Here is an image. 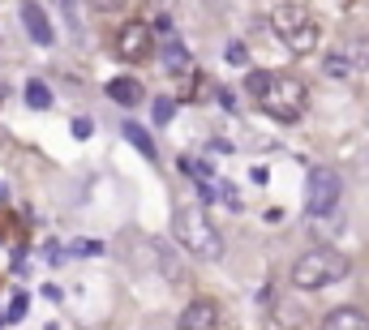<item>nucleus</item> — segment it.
<instances>
[{
	"label": "nucleus",
	"mask_w": 369,
	"mask_h": 330,
	"mask_svg": "<svg viewBox=\"0 0 369 330\" xmlns=\"http://www.w3.org/2000/svg\"><path fill=\"white\" fill-rule=\"evenodd\" d=\"M0 197H5V185H0Z\"/></svg>",
	"instance_id": "23"
},
{
	"label": "nucleus",
	"mask_w": 369,
	"mask_h": 330,
	"mask_svg": "<svg viewBox=\"0 0 369 330\" xmlns=\"http://www.w3.org/2000/svg\"><path fill=\"white\" fill-rule=\"evenodd\" d=\"M90 5H95L99 13H112V9H121V5H125V0H90Z\"/></svg>",
	"instance_id": "22"
},
{
	"label": "nucleus",
	"mask_w": 369,
	"mask_h": 330,
	"mask_svg": "<svg viewBox=\"0 0 369 330\" xmlns=\"http://www.w3.org/2000/svg\"><path fill=\"white\" fill-rule=\"evenodd\" d=\"M99 253H108V245L95 240V236H78V240H69V257H99Z\"/></svg>",
	"instance_id": "14"
},
{
	"label": "nucleus",
	"mask_w": 369,
	"mask_h": 330,
	"mask_svg": "<svg viewBox=\"0 0 369 330\" xmlns=\"http://www.w3.org/2000/svg\"><path fill=\"white\" fill-rule=\"evenodd\" d=\"M159 56H164V69H168L172 78L193 73V56H189V47H185L181 39H164V43H159Z\"/></svg>",
	"instance_id": "9"
},
{
	"label": "nucleus",
	"mask_w": 369,
	"mask_h": 330,
	"mask_svg": "<svg viewBox=\"0 0 369 330\" xmlns=\"http://www.w3.org/2000/svg\"><path fill=\"white\" fill-rule=\"evenodd\" d=\"M322 330H369V317H365L361 309L344 305V309H331V313L322 317Z\"/></svg>",
	"instance_id": "11"
},
{
	"label": "nucleus",
	"mask_w": 369,
	"mask_h": 330,
	"mask_svg": "<svg viewBox=\"0 0 369 330\" xmlns=\"http://www.w3.org/2000/svg\"><path fill=\"white\" fill-rule=\"evenodd\" d=\"M181 172H189V176H198V181H215V168H210L206 159H185V154H181Z\"/></svg>",
	"instance_id": "16"
},
{
	"label": "nucleus",
	"mask_w": 369,
	"mask_h": 330,
	"mask_svg": "<svg viewBox=\"0 0 369 330\" xmlns=\"http://www.w3.org/2000/svg\"><path fill=\"white\" fill-rule=\"evenodd\" d=\"M245 90L253 94V103L279 125H296L309 107V90L301 78L292 73H275V69H249L245 73Z\"/></svg>",
	"instance_id": "1"
},
{
	"label": "nucleus",
	"mask_w": 369,
	"mask_h": 330,
	"mask_svg": "<svg viewBox=\"0 0 369 330\" xmlns=\"http://www.w3.org/2000/svg\"><path fill=\"white\" fill-rule=\"evenodd\" d=\"M322 73H327V78H335V82H352V78H356V65L344 56V47H335V51H327Z\"/></svg>",
	"instance_id": "13"
},
{
	"label": "nucleus",
	"mask_w": 369,
	"mask_h": 330,
	"mask_svg": "<svg viewBox=\"0 0 369 330\" xmlns=\"http://www.w3.org/2000/svg\"><path fill=\"white\" fill-rule=\"evenodd\" d=\"M344 274H348V257L339 249H309L296 257L292 266V288L301 292H322V288H335L344 283Z\"/></svg>",
	"instance_id": "3"
},
{
	"label": "nucleus",
	"mask_w": 369,
	"mask_h": 330,
	"mask_svg": "<svg viewBox=\"0 0 369 330\" xmlns=\"http://www.w3.org/2000/svg\"><path fill=\"white\" fill-rule=\"evenodd\" d=\"M224 61H228V65H236V69H245V65H249V47H245L241 39H232V43L224 47Z\"/></svg>",
	"instance_id": "18"
},
{
	"label": "nucleus",
	"mask_w": 369,
	"mask_h": 330,
	"mask_svg": "<svg viewBox=\"0 0 369 330\" xmlns=\"http://www.w3.org/2000/svg\"><path fill=\"white\" fill-rule=\"evenodd\" d=\"M121 133L129 138V146H133V150H138L142 159H150V163L159 159V146H155V138H150V133H146V129H142L138 121H125V125H121Z\"/></svg>",
	"instance_id": "12"
},
{
	"label": "nucleus",
	"mask_w": 369,
	"mask_h": 330,
	"mask_svg": "<svg viewBox=\"0 0 369 330\" xmlns=\"http://www.w3.org/2000/svg\"><path fill=\"white\" fill-rule=\"evenodd\" d=\"M271 30L279 35V43L288 51H296V56H309V51L318 47V39H322L318 22H313V13L301 5V0H284V5L271 13Z\"/></svg>",
	"instance_id": "4"
},
{
	"label": "nucleus",
	"mask_w": 369,
	"mask_h": 330,
	"mask_svg": "<svg viewBox=\"0 0 369 330\" xmlns=\"http://www.w3.org/2000/svg\"><path fill=\"white\" fill-rule=\"evenodd\" d=\"M339 193H344V181L335 168H313L309 181H305V214L309 219H322L339 206Z\"/></svg>",
	"instance_id": "5"
},
{
	"label": "nucleus",
	"mask_w": 369,
	"mask_h": 330,
	"mask_svg": "<svg viewBox=\"0 0 369 330\" xmlns=\"http://www.w3.org/2000/svg\"><path fill=\"white\" fill-rule=\"evenodd\" d=\"M219 202H224L228 210H241V197H236V189H232L224 176H219Z\"/></svg>",
	"instance_id": "20"
},
{
	"label": "nucleus",
	"mask_w": 369,
	"mask_h": 330,
	"mask_svg": "<svg viewBox=\"0 0 369 330\" xmlns=\"http://www.w3.org/2000/svg\"><path fill=\"white\" fill-rule=\"evenodd\" d=\"M69 133H73V138L82 142V138H90V133H95V121H90V116H78V121L69 125Z\"/></svg>",
	"instance_id": "21"
},
{
	"label": "nucleus",
	"mask_w": 369,
	"mask_h": 330,
	"mask_svg": "<svg viewBox=\"0 0 369 330\" xmlns=\"http://www.w3.org/2000/svg\"><path fill=\"white\" fill-rule=\"evenodd\" d=\"M26 305H30V296H26V292H13L9 305H5V309H9V322H22V317H26Z\"/></svg>",
	"instance_id": "19"
},
{
	"label": "nucleus",
	"mask_w": 369,
	"mask_h": 330,
	"mask_svg": "<svg viewBox=\"0 0 369 330\" xmlns=\"http://www.w3.org/2000/svg\"><path fill=\"white\" fill-rule=\"evenodd\" d=\"M22 26H26V35H30L39 47H52V43H56V26H52L47 9L35 5V0H22Z\"/></svg>",
	"instance_id": "8"
},
{
	"label": "nucleus",
	"mask_w": 369,
	"mask_h": 330,
	"mask_svg": "<svg viewBox=\"0 0 369 330\" xmlns=\"http://www.w3.org/2000/svg\"><path fill=\"white\" fill-rule=\"evenodd\" d=\"M150 107H155V125H172V116H176V99L159 94V99H155Z\"/></svg>",
	"instance_id": "17"
},
{
	"label": "nucleus",
	"mask_w": 369,
	"mask_h": 330,
	"mask_svg": "<svg viewBox=\"0 0 369 330\" xmlns=\"http://www.w3.org/2000/svg\"><path fill=\"white\" fill-rule=\"evenodd\" d=\"M172 240L185 253L202 257V262L224 257V236H219L215 224H210V214L202 206H176V214H172Z\"/></svg>",
	"instance_id": "2"
},
{
	"label": "nucleus",
	"mask_w": 369,
	"mask_h": 330,
	"mask_svg": "<svg viewBox=\"0 0 369 330\" xmlns=\"http://www.w3.org/2000/svg\"><path fill=\"white\" fill-rule=\"evenodd\" d=\"M219 322H224V309H219V300L198 296V300H189V305H185V313H181L176 330H219Z\"/></svg>",
	"instance_id": "7"
},
{
	"label": "nucleus",
	"mask_w": 369,
	"mask_h": 330,
	"mask_svg": "<svg viewBox=\"0 0 369 330\" xmlns=\"http://www.w3.org/2000/svg\"><path fill=\"white\" fill-rule=\"evenodd\" d=\"M47 330H56V326H47Z\"/></svg>",
	"instance_id": "24"
},
{
	"label": "nucleus",
	"mask_w": 369,
	"mask_h": 330,
	"mask_svg": "<svg viewBox=\"0 0 369 330\" xmlns=\"http://www.w3.org/2000/svg\"><path fill=\"white\" fill-rule=\"evenodd\" d=\"M26 103L35 107V112H47V107H52V90L43 82H26Z\"/></svg>",
	"instance_id": "15"
},
{
	"label": "nucleus",
	"mask_w": 369,
	"mask_h": 330,
	"mask_svg": "<svg viewBox=\"0 0 369 330\" xmlns=\"http://www.w3.org/2000/svg\"><path fill=\"white\" fill-rule=\"evenodd\" d=\"M103 90H108V99H112V103H121V107H138V103L146 99V90H142V82H138V78H112Z\"/></svg>",
	"instance_id": "10"
},
{
	"label": "nucleus",
	"mask_w": 369,
	"mask_h": 330,
	"mask_svg": "<svg viewBox=\"0 0 369 330\" xmlns=\"http://www.w3.org/2000/svg\"><path fill=\"white\" fill-rule=\"evenodd\" d=\"M150 47H155V26L150 22H125L121 30H116V39H112V51L125 61V65H142L146 56H150Z\"/></svg>",
	"instance_id": "6"
}]
</instances>
